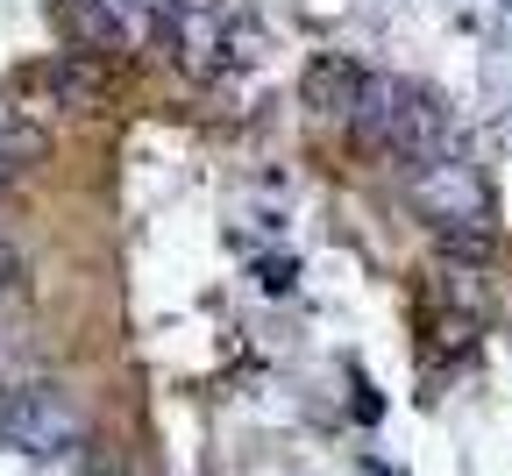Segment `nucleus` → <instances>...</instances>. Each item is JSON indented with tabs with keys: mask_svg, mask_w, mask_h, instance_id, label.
<instances>
[{
	"mask_svg": "<svg viewBox=\"0 0 512 476\" xmlns=\"http://www.w3.org/2000/svg\"><path fill=\"white\" fill-rule=\"evenodd\" d=\"M349 121L363 128V143L406 157V171H413V164H441V157H463V150H456V128H448V107H434V100H427L420 86H406V79H370Z\"/></svg>",
	"mask_w": 512,
	"mask_h": 476,
	"instance_id": "obj_1",
	"label": "nucleus"
},
{
	"mask_svg": "<svg viewBox=\"0 0 512 476\" xmlns=\"http://www.w3.org/2000/svg\"><path fill=\"white\" fill-rule=\"evenodd\" d=\"M0 441L22 455H64L79 441V413L57 384H8L0 377Z\"/></svg>",
	"mask_w": 512,
	"mask_h": 476,
	"instance_id": "obj_2",
	"label": "nucleus"
},
{
	"mask_svg": "<svg viewBox=\"0 0 512 476\" xmlns=\"http://www.w3.org/2000/svg\"><path fill=\"white\" fill-rule=\"evenodd\" d=\"M406 185H413V199H420V214H427V221H441V228H477V221L491 214V192H484V178H477L463 157L413 164V171H406Z\"/></svg>",
	"mask_w": 512,
	"mask_h": 476,
	"instance_id": "obj_3",
	"label": "nucleus"
},
{
	"mask_svg": "<svg viewBox=\"0 0 512 476\" xmlns=\"http://www.w3.org/2000/svg\"><path fill=\"white\" fill-rule=\"evenodd\" d=\"M363 72L356 64H342V57H320L313 72H306V100L320 107V114H356V100H363Z\"/></svg>",
	"mask_w": 512,
	"mask_h": 476,
	"instance_id": "obj_4",
	"label": "nucleus"
},
{
	"mask_svg": "<svg viewBox=\"0 0 512 476\" xmlns=\"http://www.w3.org/2000/svg\"><path fill=\"white\" fill-rule=\"evenodd\" d=\"M43 93H50L57 107H72V114H86V107L100 100V79L86 72V64H72V57H64V64H43Z\"/></svg>",
	"mask_w": 512,
	"mask_h": 476,
	"instance_id": "obj_5",
	"label": "nucleus"
},
{
	"mask_svg": "<svg viewBox=\"0 0 512 476\" xmlns=\"http://www.w3.org/2000/svg\"><path fill=\"white\" fill-rule=\"evenodd\" d=\"M36 150H43V128H36V121H22L15 107H0V171H22Z\"/></svg>",
	"mask_w": 512,
	"mask_h": 476,
	"instance_id": "obj_6",
	"label": "nucleus"
},
{
	"mask_svg": "<svg viewBox=\"0 0 512 476\" xmlns=\"http://www.w3.org/2000/svg\"><path fill=\"white\" fill-rule=\"evenodd\" d=\"M22 292V256H15V242H0V299H15Z\"/></svg>",
	"mask_w": 512,
	"mask_h": 476,
	"instance_id": "obj_7",
	"label": "nucleus"
},
{
	"mask_svg": "<svg viewBox=\"0 0 512 476\" xmlns=\"http://www.w3.org/2000/svg\"><path fill=\"white\" fill-rule=\"evenodd\" d=\"M0 178H8V171H0Z\"/></svg>",
	"mask_w": 512,
	"mask_h": 476,
	"instance_id": "obj_8",
	"label": "nucleus"
}]
</instances>
